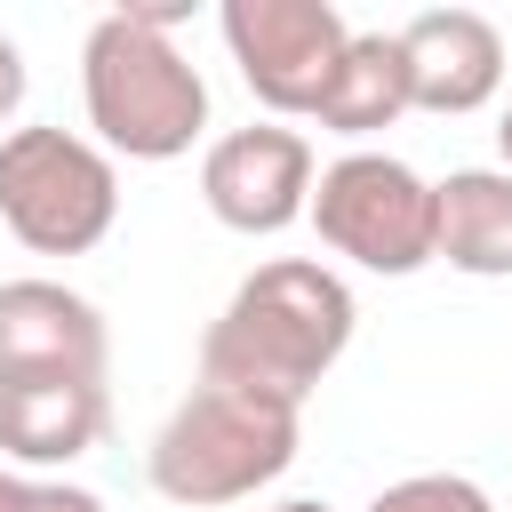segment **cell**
<instances>
[{"instance_id": "3957f363", "label": "cell", "mask_w": 512, "mask_h": 512, "mask_svg": "<svg viewBox=\"0 0 512 512\" xmlns=\"http://www.w3.org/2000/svg\"><path fill=\"white\" fill-rule=\"evenodd\" d=\"M296 440H304V408L232 392V384H192L152 432L144 472L168 504L216 512V504H248L256 488H272L296 464Z\"/></svg>"}, {"instance_id": "8fae6325", "label": "cell", "mask_w": 512, "mask_h": 512, "mask_svg": "<svg viewBox=\"0 0 512 512\" xmlns=\"http://www.w3.org/2000/svg\"><path fill=\"white\" fill-rule=\"evenodd\" d=\"M432 264L464 280H512V176L448 168L432 184Z\"/></svg>"}, {"instance_id": "9a60e30c", "label": "cell", "mask_w": 512, "mask_h": 512, "mask_svg": "<svg viewBox=\"0 0 512 512\" xmlns=\"http://www.w3.org/2000/svg\"><path fill=\"white\" fill-rule=\"evenodd\" d=\"M24 88H32V72H24V48L0 32V128L24 112Z\"/></svg>"}, {"instance_id": "7a4b0ae2", "label": "cell", "mask_w": 512, "mask_h": 512, "mask_svg": "<svg viewBox=\"0 0 512 512\" xmlns=\"http://www.w3.org/2000/svg\"><path fill=\"white\" fill-rule=\"evenodd\" d=\"M184 8H112L80 40V104L112 160H184L208 136V80L168 40Z\"/></svg>"}, {"instance_id": "52a82bcc", "label": "cell", "mask_w": 512, "mask_h": 512, "mask_svg": "<svg viewBox=\"0 0 512 512\" xmlns=\"http://www.w3.org/2000/svg\"><path fill=\"white\" fill-rule=\"evenodd\" d=\"M312 136L288 128V120H248L232 136H216L200 152V200L224 232H248V240H272L288 224H304L312 208Z\"/></svg>"}, {"instance_id": "ba28073f", "label": "cell", "mask_w": 512, "mask_h": 512, "mask_svg": "<svg viewBox=\"0 0 512 512\" xmlns=\"http://www.w3.org/2000/svg\"><path fill=\"white\" fill-rule=\"evenodd\" d=\"M112 368V328L104 312L64 288V280H0V384H40V376H104Z\"/></svg>"}, {"instance_id": "277c9868", "label": "cell", "mask_w": 512, "mask_h": 512, "mask_svg": "<svg viewBox=\"0 0 512 512\" xmlns=\"http://www.w3.org/2000/svg\"><path fill=\"white\" fill-rule=\"evenodd\" d=\"M0 224L32 256H88L120 224V160L72 128H8L0 136Z\"/></svg>"}, {"instance_id": "8992f818", "label": "cell", "mask_w": 512, "mask_h": 512, "mask_svg": "<svg viewBox=\"0 0 512 512\" xmlns=\"http://www.w3.org/2000/svg\"><path fill=\"white\" fill-rule=\"evenodd\" d=\"M216 32H224V56L240 64L248 96L272 120H312L336 80V56L352 40L336 0H224Z\"/></svg>"}, {"instance_id": "5b68a950", "label": "cell", "mask_w": 512, "mask_h": 512, "mask_svg": "<svg viewBox=\"0 0 512 512\" xmlns=\"http://www.w3.org/2000/svg\"><path fill=\"white\" fill-rule=\"evenodd\" d=\"M304 224L320 232L328 256L360 264V272H384V280H408L432 264V184L400 160V152H336L320 176H312V208Z\"/></svg>"}, {"instance_id": "5bb4252c", "label": "cell", "mask_w": 512, "mask_h": 512, "mask_svg": "<svg viewBox=\"0 0 512 512\" xmlns=\"http://www.w3.org/2000/svg\"><path fill=\"white\" fill-rule=\"evenodd\" d=\"M0 512H104V496L72 488V480H40V472H8L0 464Z\"/></svg>"}, {"instance_id": "30bf717a", "label": "cell", "mask_w": 512, "mask_h": 512, "mask_svg": "<svg viewBox=\"0 0 512 512\" xmlns=\"http://www.w3.org/2000/svg\"><path fill=\"white\" fill-rule=\"evenodd\" d=\"M112 424L104 376H40V384H0V456L24 472L80 464Z\"/></svg>"}, {"instance_id": "e0dca14e", "label": "cell", "mask_w": 512, "mask_h": 512, "mask_svg": "<svg viewBox=\"0 0 512 512\" xmlns=\"http://www.w3.org/2000/svg\"><path fill=\"white\" fill-rule=\"evenodd\" d=\"M272 512H336V504H320V496H288V504H272Z\"/></svg>"}, {"instance_id": "2e32d148", "label": "cell", "mask_w": 512, "mask_h": 512, "mask_svg": "<svg viewBox=\"0 0 512 512\" xmlns=\"http://www.w3.org/2000/svg\"><path fill=\"white\" fill-rule=\"evenodd\" d=\"M496 152H504V176H512V104L496 112Z\"/></svg>"}, {"instance_id": "9c48e42d", "label": "cell", "mask_w": 512, "mask_h": 512, "mask_svg": "<svg viewBox=\"0 0 512 512\" xmlns=\"http://www.w3.org/2000/svg\"><path fill=\"white\" fill-rule=\"evenodd\" d=\"M400 64H408V104L432 120H464L496 104L504 88V32L480 8H424L400 24Z\"/></svg>"}, {"instance_id": "7c38bea8", "label": "cell", "mask_w": 512, "mask_h": 512, "mask_svg": "<svg viewBox=\"0 0 512 512\" xmlns=\"http://www.w3.org/2000/svg\"><path fill=\"white\" fill-rule=\"evenodd\" d=\"M408 112H416V104H408L400 32H352V40H344V56H336V80H328V96H320V112H312V120L360 152L368 136L400 128Z\"/></svg>"}, {"instance_id": "4fadbf2b", "label": "cell", "mask_w": 512, "mask_h": 512, "mask_svg": "<svg viewBox=\"0 0 512 512\" xmlns=\"http://www.w3.org/2000/svg\"><path fill=\"white\" fill-rule=\"evenodd\" d=\"M368 512H496V496L480 480H464V472H408V480L376 488Z\"/></svg>"}, {"instance_id": "6da1fadb", "label": "cell", "mask_w": 512, "mask_h": 512, "mask_svg": "<svg viewBox=\"0 0 512 512\" xmlns=\"http://www.w3.org/2000/svg\"><path fill=\"white\" fill-rule=\"evenodd\" d=\"M352 328H360V304H352V288H344L336 264H320V256H272L208 320V336H200V384H232V392H264V400L304 408L312 384L344 360Z\"/></svg>"}]
</instances>
